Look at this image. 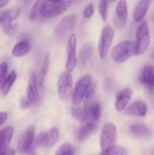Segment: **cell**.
<instances>
[{
  "label": "cell",
  "instance_id": "1",
  "mask_svg": "<svg viewBox=\"0 0 154 155\" xmlns=\"http://www.w3.org/2000/svg\"><path fill=\"white\" fill-rule=\"evenodd\" d=\"M135 54V42L134 41H122L113 47L111 56L117 63H124L129 58Z\"/></svg>",
  "mask_w": 154,
  "mask_h": 155
},
{
  "label": "cell",
  "instance_id": "17",
  "mask_svg": "<svg viewBox=\"0 0 154 155\" xmlns=\"http://www.w3.org/2000/svg\"><path fill=\"white\" fill-rule=\"evenodd\" d=\"M131 90L128 88L122 89L117 94L115 102V107L117 111L121 112L125 110L128 101L131 99Z\"/></svg>",
  "mask_w": 154,
  "mask_h": 155
},
{
  "label": "cell",
  "instance_id": "36",
  "mask_svg": "<svg viewBox=\"0 0 154 155\" xmlns=\"http://www.w3.org/2000/svg\"><path fill=\"white\" fill-rule=\"evenodd\" d=\"M8 119V114L5 111L0 112V127L5 123Z\"/></svg>",
  "mask_w": 154,
  "mask_h": 155
},
{
  "label": "cell",
  "instance_id": "33",
  "mask_svg": "<svg viewBox=\"0 0 154 155\" xmlns=\"http://www.w3.org/2000/svg\"><path fill=\"white\" fill-rule=\"evenodd\" d=\"M95 88H96V86H95V85L94 84V83H92L91 85L90 88H89L87 94H86L85 95V100H86V103L90 102V101L91 100V98H93L94 96V94H95Z\"/></svg>",
  "mask_w": 154,
  "mask_h": 155
},
{
  "label": "cell",
  "instance_id": "24",
  "mask_svg": "<svg viewBox=\"0 0 154 155\" xmlns=\"http://www.w3.org/2000/svg\"><path fill=\"white\" fill-rule=\"evenodd\" d=\"M90 119L95 121L98 120L101 116V107L99 103H90L85 107Z\"/></svg>",
  "mask_w": 154,
  "mask_h": 155
},
{
  "label": "cell",
  "instance_id": "35",
  "mask_svg": "<svg viewBox=\"0 0 154 155\" xmlns=\"http://www.w3.org/2000/svg\"><path fill=\"white\" fill-rule=\"evenodd\" d=\"M30 104H30V101H29L27 97H24V98H22V99H21V106L22 108H27V107H28Z\"/></svg>",
  "mask_w": 154,
  "mask_h": 155
},
{
  "label": "cell",
  "instance_id": "3",
  "mask_svg": "<svg viewBox=\"0 0 154 155\" xmlns=\"http://www.w3.org/2000/svg\"><path fill=\"white\" fill-rule=\"evenodd\" d=\"M135 36V54L141 55L148 49L150 42V35L146 22L144 21L139 25Z\"/></svg>",
  "mask_w": 154,
  "mask_h": 155
},
{
  "label": "cell",
  "instance_id": "19",
  "mask_svg": "<svg viewBox=\"0 0 154 155\" xmlns=\"http://www.w3.org/2000/svg\"><path fill=\"white\" fill-rule=\"evenodd\" d=\"M96 129V125L93 121L85 123V125L80 127L76 133V139L79 142H83L85 139H87L88 136L93 133Z\"/></svg>",
  "mask_w": 154,
  "mask_h": 155
},
{
  "label": "cell",
  "instance_id": "4",
  "mask_svg": "<svg viewBox=\"0 0 154 155\" xmlns=\"http://www.w3.org/2000/svg\"><path fill=\"white\" fill-rule=\"evenodd\" d=\"M117 129L112 123L105 124L101 136V146L103 151L115 146L117 141Z\"/></svg>",
  "mask_w": 154,
  "mask_h": 155
},
{
  "label": "cell",
  "instance_id": "10",
  "mask_svg": "<svg viewBox=\"0 0 154 155\" xmlns=\"http://www.w3.org/2000/svg\"><path fill=\"white\" fill-rule=\"evenodd\" d=\"M76 36L74 33L71 34L68 38L67 42V59H66V72L71 73L77 64L75 48H76Z\"/></svg>",
  "mask_w": 154,
  "mask_h": 155
},
{
  "label": "cell",
  "instance_id": "18",
  "mask_svg": "<svg viewBox=\"0 0 154 155\" xmlns=\"http://www.w3.org/2000/svg\"><path fill=\"white\" fill-rule=\"evenodd\" d=\"M14 130L12 127H7L0 130V154L8 149V145L13 136Z\"/></svg>",
  "mask_w": 154,
  "mask_h": 155
},
{
  "label": "cell",
  "instance_id": "34",
  "mask_svg": "<svg viewBox=\"0 0 154 155\" xmlns=\"http://www.w3.org/2000/svg\"><path fill=\"white\" fill-rule=\"evenodd\" d=\"M94 13V7L92 4H89L87 7L85 8L84 12H83V15L85 18H89L92 16Z\"/></svg>",
  "mask_w": 154,
  "mask_h": 155
},
{
  "label": "cell",
  "instance_id": "39",
  "mask_svg": "<svg viewBox=\"0 0 154 155\" xmlns=\"http://www.w3.org/2000/svg\"><path fill=\"white\" fill-rule=\"evenodd\" d=\"M152 58H154V52H153V54H152Z\"/></svg>",
  "mask_w": 154,
  "mask_h": 155
},
{
  "label": "cell",
  "instance_id": "8",
  "mask_svg": "<svg viewBox=\"0 0 154 155\" xmlns=\"http://www.w3.org/2000/svg\"><path fill=\"white\" fill-rule=\"evenodd\" d=\"M72 79L70 73L63 72L59 77L57 81V92L60 98L63 101H68L71 97Z\"/></svg>",
  "mask_w": 154,
  "mask_h": 155
},
{
  "label": "cell",
  "instance_id": "6",
  "mask_svg": "<svg viewBox=\"0 0 154 155\" xmlns=\"http://www.w3.org/2000/svg\"><path fill=\"white\" fill-rule=\"evenodd\" d=\"M92 84V79L90 75H85L82 77L75 86L72 96L73 104L78 105L85 98V95Z\"/></svg>",
  "mask_w": 154,
  "mask_h": 155
},
{
  "label": "cell",
  "instance_id": "25",
  "mask_svg": "<svg viewBox=\"0 0 154 155\" xmlns=\"http://www.w3.org/2000/svg\"><path fill=\"white\" fill-rule=\"evenodd\" d=\"M130 131L135 136L142 138L149 137L151 135L150 130L143 124H134L131 126Z\"/></svg>",
  "mask_w": 154,
  "mask_h": 155
},
{
  "label": "cell",
  "instance_id": "7",
  "mask_svg": "<svg viewBox=\"0 0 154 155\" xmlns=\"http://www.w3.org/2000/svg\"><path fill=\"white\" fill-rule=\"evenodd\" d=\"M20 15H21V9L19 8L6 9L2 12L0 16L2 29L6 35H11L13 33L14 28L11 23L18 19Z\"/></svg>",
  "mask_w": 154,
  "mask_h": 155
},
{
  "label": "cell",
  "instance_id": "15",
  "mask_svg": "<svg viewBox=\"0 0 154 155\" xmlns=\"http://www.w3.org/2000/svg\"><path fill=\"white\" fill-rule=\"evenodd\" d=\"M128 18V6L125 1H120L118 2L116 9V25L119 28H122L126 24Z\"/></svg>",
  "mask_w": 154,
  "mask_h": 155
},
{
  "label": "cell",
  "instance_id": "12",
  "mask_svg": "<svg viewBox=\"0 0 154 155\" xmlns=\"http://www.w3.org/2000/svg\"><path fill=\"white\" fill-rule=\"evenodd\" d=\"M34 136L35 129L33 127H30L23 133L18 141L17 148L20 154H26L30 151L34 141Z\"/></svg>",
  "mask_w": 154,
  "mask_h": 155
},
{
  "label": "cell",
  "instance_id": "16",
  "mask_svg": "<svg viewBox=\"0 0 154 155\" xmlns=\"http://www.w3.org/2000/svg\"><path fill=\"white\" fill-rule=\"evenodd\" d=\"M27 98L30 104H35L38 102L39 98V90H38L37 77L35 74H32L30 77L27 87Z\"/></svg>",
  "mask_w": 154,
  "mask_h": 155
},
{
  "label": "cell",
  "instance_id": "20",
  "mask_svg": "<svg viewBox=\"0 0 154 155\" xmlns=\"http://www.w3.org/2000/svg\"><path fill=\"white\" fill-rule=\"evenodd\" d=\"M149 5H150V1L139 2L134 12V20L136 22H140L145 18Z\"/></svg>",
  "mask_w": 154,
  "mask_h": 155
},
{
  "label": "cell",
  "instance_id": "5",
  "mask_svg": "<svg viewBox=\"0 0 154 155\" xmlns=\"http://www.w3.org/2000/svg\"><path fill=\"white\" fill-rule=\"evenodd\" d=\"M76 18L75 15H69L61 20L54 32V36L56 40H63L66 35L73 30L76 23Z\"/></svg>",
  "mask_w": 154,
  "mask_h": 155
},
{
  "label": "cell",
  "instance_id": "26",
  "mask_svg": "<svg viewBox=\"0 0 154 155\" xmlns=\"http://www.w3.org/2000/svg\"><path fill=\"white\" fill-rule=\"evenodd\" d=\"M17 78V74L15 72V71H12L10 74L8 75L7 78L5 80L4 83L2 85V87L1 91L2 92L3 95H6L8 94L9 91L11 89L12 86L14 83L15 80H16Z\"/></svg>",
  "mask_w": 154,
  "mask_h": 155
},
{
  "label": "cell",
  "instance_id": "40",
  "mask_svg": "<svg viewBox=\"0 0 154 155\" xmlns=\"http://www.w3.org/2000/svg\"><path fill=\"white\" fill-rule=\"evenodd\" d=\"M0 24H1V19H0Z\"/></svg>",
  "mask_w": 154,
  "mask_h": 155
},
{
  "label": "cell",
  "instance_id": "11",
  "mask_svg": "<svg viewBox=\"0 0 154 155\" xmlns=\"http://www.w3.org/2000/svg\"><path fill=\"white\" fill-rule=\"evenodd\" d=\"M59 139V131L57 128L54 127L45 133H42L37 137L36 144L43 148H51L55 145Z\"/></svg>",
  "mask_w": 154,
  "mask_h": 155
},
{
  "label": "cell",
  "instance_id": "31",
  "mask_svg": "<svg viewBox=\"0 0 154 155\" xmlns=\"http://www.w3.org/2000/svg\"><path fill=\"white\" fill-rule=\"evenodd\" d=\"M8 77V64L5 62L0 64V89Z\"/></svg>",
  "mask_w": 154,
  "mask_h": 155
},
{
  "label": "cell",
  "instance_id": "22",
  "mask_svg": "<svg viewBox=\"0 0 154 155\" xmlns=\"http://www.w3.org/2000/svg\"><path fill=\"white\" fill-rule=\"evenodd\" d=\"M94 48L91 43H86L81 48L79 51V61L81 65L84 66L90 60L93 54Z\"/></svg>",
  "mask_w": 154,
  "mask_h": 155
},
{
  "label": "cell",
  "instance_id": "9",
  "mask_svg": "<svg viewBox=\"0 0 154 155\" xmlns=\"http://www.w3.org/2000/svg\"><path fill=\"white\" fill-rule=\"evenodd\" d=\"M114 34L115 30L111 26H105L103 29L98 44V52L101 58H104L107 56L114 38Z\"/></svg>",
  "mask_w": 154,
  "mask_h": 155
},
{
  "label": "cell",
  "instance_id": "21",
  "mask_svg": "<svg viewBox=\"0 0 154 155\" xmlns=\"http://www.w3.org/2000/svg\"><path fill=\"white\" fill-rule=\"evenodd\" d=\"M50 63H51V61H50V54L49 53H47L45 59H44L43 63H42V67H41L40 70H39V75L37 77V83L39 87L41 88L43 86L45 77H46V74L50 68Z\"/></svg>",
  "mask_w": 154,
  "mask_h": 155
},
{
  "label": "cell",
  "instance_id": "23",
  "mask_svg": "<svg viewBox=\"0 0 154 155\" xmlns=\"http://www.w3.org/2000/svg\"><path fill=\"white\" fill-rule=\"evenodd\" d=\"M30 51V45L27 41H21L14 46L12 49V55L14 57H22Z\"/></svg>",
  "mask_w": 154,
  "mask_h": 155
},
{
  "label": "cell",
  "instance_id": "29",
  "mask_svg": "<svg viewBox=\"0 0 154 155\" xmlns=\"http://www.w3.org/2000/svg\"><path fill=\"white\" fill-rule=\"evenodd\" d=\"M101 155H128V151L123 147L115 145L106 151H103Z\"/></svg>",
  "mask_w": 154,
  "mask_h": 155
},
{
  "label": "cell",
  "instance_id": "38",
  "mask_svg": "<svg viewBox=\"0 0 154 155\" xmlns=\"http://www.w3.org/2000/svg\"><path fill=\"white\" fill-rule=\"evenodd\" d=\"M9 3L7 0H0V8H2L4 6H6Z\"/></svg>",
  "mask_w": 154,
  "mask_h": 155
},
{
  "label": "cell",
  "instance_id": "28",
  "mask_svg": "<svg viewBox=\"0 0 154 155\" xmlns=\"http://www.w3.org/2000/svg\"><path fill=\"white\" fill-rule=\"evenodd\" d=\"M42 1H37L33 5V8H32L31 12H30V18L31 21H41L43 19L42 16V13H41V9H42Z\"/></svg>",
  "mask_w": 154,
  "mask_h": 155
},
{
  "label": "cell",
  "instance_id": "30",
  "mask_svg": "<svg viewBox=\"0 0 154 155\" xmlns=\"http://www.w3.org/2000/svg\"><path fill=\"white\" fill-rule=\"evenodd\" d=\"M74 154V148H72V145L70 143L63 144L58 150L56 152L55 155H73Z\"/></svg>",
  "mask_w": 154,
  "mask_h": 155
},
{
  "label": "cell",
  "instance_id": "27",
  "mask_svg": "<svg viewBox=\"0 0 154 155\" xmlns=\"http://www.w3.org/2000/svg\"><path fill=\"white\" fill-rule=\"evenodd\" d=\"M71 113L74 117L82 123L88 122V120L90 119L85 108H82L79 107H72L71 108Z\"/></svg>",
  "mask_w": 154,
  "mask_h": 155
},
{
  "label": "cell",
  "instance_id": "14",
  "mask_svg": "<svg viewBox=\"0 0 154 155\" xmlns=\"http://www.w3.org/2000/svg\"><path fill=\"white\" fill-rule=\"evenodd\" d=\"M147 111L148 107L146 103L142 101H137L125 108V114L127 116L139 117L146 116Z\"/></svg>",
  "mask_w": 154,
  "mask_h": 155
},
{
  "label": "cell",
  "instance_id": "32",
  "mask_svg": "<svg viewBox=\"0 0 154 155\" xmlns=\"http://www.w3.org/2000/svg\"><path fill=\"white\" fill-rule=\"evenodd\" d=\"M108 2L101 1L99 2V13L104 21L107 19V9H108Z\"/></svg>",
  "mask_w": 154,
  "mask_h": 155
},
{
  "label": "cell",
  "instance_id": "2",
  "mask_svg": "<svg viewBox=\"0 0 154 155\" xmlns=\"http://www.w3.org/2000/svg\"><path fill=\"white\" fill-rule=\"evenodd\" d=\"M72 2L70 1H42V18H54L66 12L71 6Z\"/></svg>",
  "mask_w": 154,
  "mask_h": 155
},
{
  "label": "cell",
  "instance_id": "41",
  "mask_svg": "<svg viewBox=\"0 0 154 155\" xmlns=\"http://www.w3.org/2000/svg\"><path fill=\"white\" fill-rule=\"evenodd\" d=\"M153 30H154V28H153ZM153 34H154V31H153Z\"/></svg>",
  "mask_w": 154,
  "mask_h": 155
},
{
  "label": "cell",
  "instance_id": "37",
  "mask_svg": "<svg viewBox=\"0 0 154 155\" xmlns=\"http://www.w3.org/2000/svg\"><path fill=\"white\" fill-rule=\"evenodd\" d=\"M0 155H15V151L13 149H8L7 151H5Z\"/></svg>",
  "mask_w": 154,
  "mask_h": 155
},
{
  "label": "cell",
  "instance_id": "13",
  "mask_svg": "<svg viewBox=\"0 0 154 155\" xmlns=\"http://www.w3.org/2000/svg\"><path fill=\"white\" fill-rule=\"evenodd\" d=\"M139 81L151 91L154 90V66L149 65L143 68L139 75Z\"/></svg>",
  "mask_w": 154,
  "mask_h": 155
}]
</instances>
